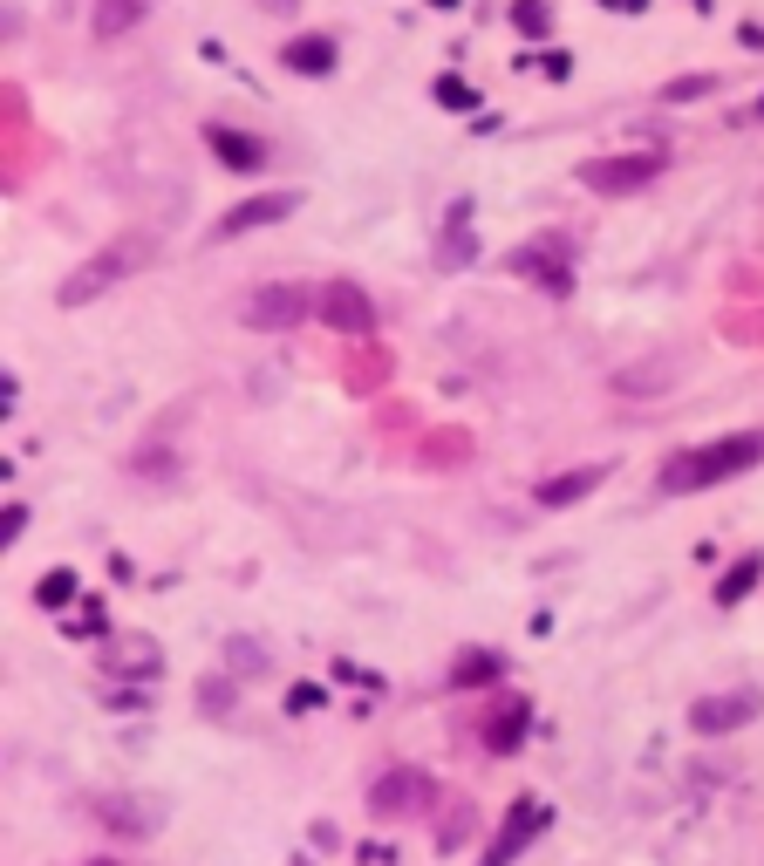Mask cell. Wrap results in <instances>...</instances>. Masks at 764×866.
<instances>
[{
	"instance_id": "1",
	"label": "cell",
	"mask_w": 764,
	"mask_h": 866,
	"mask_svg": "<svg viewBox=\"0 0 764 866\" xmlns=\"http://www.w3.org/2000/svg\"><path fill=\"white\" fill-rule=\"evenodd\" d=\"M751 464H764V430H737V437H717V444H689L662 464V478L655 485L669 491V498H689V491H710L724 485V478H744Z\"/></svg>"
},
{
	"instance_id": "2",
	"label": "cell",
	"mask_w": 764,
	"mask_h": 866,
	"mask_svg": "<svg viewBox=\"0 0 764 866\" xmlns=\"http://www.w3.org/2000/svg\"><path fill=\"white\" fill-rule=\"evenodd\" d=\"M144 253H151L144 239H116V246H103V253H89V260H82L76 273L62 280V294H55V301H62V307H82V301H96V294H103V287H116V280H123L130 266L144 260Z\"/></svg>"
},
{
	"instance_id": "3",
	"label": "cell",
	"mask_w": 764,
	"mask_h": 866,
	"mask_svg": "<svg viewBox=\"0 0 764 866\" xmlns=\"http://www.w3.org/2000/svg\"><path fill=\"white\" fill-rule=\"evenodd\" d=\"M662 178V151H628V157H601V164H580V185L601 191V198H628V191H649Z\"/></svg>"
},
{
	"instance_id": "4",
	"label": "cell",
	"mask_w": 764,
	"mask_h": 866,
	"mask_svg": "<svg viewBox=\"0 0 764 866\" xmlns=\"http://www.w3.org/2000/svg\"><path fill=\"white\" fill-rule=\"evenodd\" d=\"M314 307H321V321H328L335 335H369V328H376V301H369L362 280H328V287L314 294Z\"/></svg>"
},
{
	"instance_id": "5",
	"label": "cell",
	"mask_w": 764,
	"mask_h": 866,
	"mask_svg": "<svg viewBox=\"0 0 764 866\" xmlns=\"http://www.w3.org/2000/svg\"><path fill=\"white\" fill-rule=\"evenodd\" d=\"M307 307H314V294H301V287H260V294H246V328H260V335H273V328H294Z\"/></svg>"
},
{
	"instance_id": "6",
	"label": "cell",
	"mask_w": 764,
	"mask_h": 866,
	"mask_svg": "<svg viewBox=\"0 0 764 866\" xmlns=\"http://www.w3.org/2000/svg\"><path fill=\"white\" fill-rule=\"evenodd\" d=\"M758 710H764L758 689H730V696H703V703L689 710V723H696L703 737H724V730H744Z\"/></svg>"
},
{
	"instance_id": "7",
	"label": "cell",
	"mask_w": 764,
	"mask_h": 866,
	"mask_svg": "<svg viewBox=\"0 0 764 866\" xmlns=\"http://www.w3.org/2000/svg\"><path fill=\"white\" fill-rule=\"evenodd\" d=\"M533 832H546V805H539V798H519V805L505 812L498 839L485 846V866H512L519 853H526V839H533Z\"/></svg>"
},
{
	"instance_id": "8",
	"label": "cell",
	"mask_w": 764,
	"mask_h": 866,
	"mask_svg": "<svg viewBox=\"0 0 764 866\" xmlns=\"http://www.w3.org/2000/svg\"><path fill=\"white\" fill-rule=\"evenodd\" d=\"M301 205V191H267V198H246V205H232L226 219L212 226V246L219 239H239V232H260V226H273V219H287Z\"/></svg>"
},
{
	"instance_id": "9",
	"label": "cell",
	"mask_w": 764,
	"mask_h": 866,
	"mask_svg": "<svg viewBox=\"0 0 764 866\" xmlns=\"http://www.w3.org/2000/svg\"><path fill=\"white\" fill-rule=\"evenodd\" d=\"M512 273H526L533 287H553V294H567L573 273H567V239H533V246H519L512 253Z\"/></svg>"
},
{
	"instance_id": "10",
	"label": "cell",
	"mask_w": 764,
	"mask_h": 866,
	"mask_svg": "<svg viewBox=\"0 0 764 866\" xmlns=\"http://www.w3.org/2000/svg\"><path fill=\"white\" fill-rule=\"evenodd\" d=\"M423 798H430V778L423 771H389L376 791H369V805H376V819H396V812H417Z\"/></svg>"
},
{
	"instance_id": "11",
	"label": "cell",
	"mask_w": 764,
	"mask_h": 866,
	"mask_svg": "<svg viewBox=\"0 0 764 866\" xmlns=\"http://www.w3.org/2000/svg\"><path fill=\"white\" fill-rule=\"evenodd\" d=\"M205 144L226 157L232 171H260V164H267V144H260V137H246V130H226V123H212V130H205Z\"/></svg>"
},
{
	"instance_id": "12",
	"label": "cell",
	"mask_w": 764,
	"mask_h": 866,
	"mask_svg": "<svg viewBox=\"0 0 764 866\" xmlns=\"http://www.w3.org/2000/svg\"><path fill=\"white\" fill-rule=\"evenodd\" d=\"M601 478H608V464H580V471H560V478H546V485H539V505H546V512H560V505H573V498H587Z\"/></svg>"
},
{
	"instance_id": "13",
	"label": "cell",
	"mask_w": 764,
	"mask_h": 866,
	"mask_svg": "<svg viewBox=\"0 0 764 866\" xmlns=\"http://www.w3.org/2000/svg\"><path fill=\"white\" fill-rule=\"evenodd\" d=\"M287 69H294V76H328V69H335V41H328V35L287 41Z\"/></svg>"
},
{
	"instance_id": "14",
	"label": "cell",
	"mask_w": 764,
	"mask_h": 866,
	"mask_svg": "<svg viewBox=\"0 0 764 866\" xmlns=\"http://www.w3.org/2000/svg\"><path fill=\"white\" fill-rule=\"evenodd\" d=\"M144 14H151V0H96V35H103V41L130 35Z\"/></svg>"
},
{
	"instance_id": "15",
	"label": "cell",
	"mask_w": 764,
	"mask_h": 866,
	"mask_svg": "<svg viewBox=\"0 0 764 866\" xmlns=\"http://www.w3.org/2000/svg\"><path fill=\"white\" fill-rule=\"evenodd\" d=\"M758 580H764V553H744V560H737V566L724 573V580H717V601L737 607L744 594H751V587H758Z\"/></svg>"
},
{
	"instance_id": "16",
	"label": "cell",
	"mask_w": 764,
	"mask_h": 866,
	"mask_svg": "<svg viewBox=\"0 0 764 866\" xmlns=\"http://www.w3.org/2000/svg\"><path fill=\"white\" fill-rule=\"evenodd\" d=\"M526 703H505V710H498V723L492 730H485V744H492V751H519V737H526Z\"/></svg>"
},
{
	"instance_id": "17",
	"label": "cell",
	"mask_w": 764,
	"mask_h": 866,
	"mask_svg": "<svg viewBox=\"0 0 764 866\" xmlns=\"http://www.w3.org/2000/svg\"><path fill=\"white\" fill-rule=\"evenodd\" d=\"M492 676H498V655H485V648H471L458 669H451V682H458V689H478V682H492Z\"/></svg>"
},
{
	"instance_id": "18",
	"label": "cell",
	"mask_w": 764,
	"mask_h": 866,
	"mask_svg": "<svg viewBox=\"0 0 764 866\" xmlns=\"http://www.w3.org/2000/svg\"><path fill=\"white\" fill-rule=\"evenodd\" d=\"M471 253V205H451V239H444V260Z\"/></svg>"
},
{
	"instance_id": "19",
	"label": "cell",
	"mask_w": 764,
	"mask_h": 866,
	"mask_svg": "<svg viewBox=\"0 0 764 866\" xmlns=\"http://www.w3.org/2000/svg\"><path fill=\"white\" fill-rule=\"evenodd\" d=\"M512 21H519V35H546V28H553V7H546V0H519Z\"/></svg>"
},
{
	"instance_id": "20",
	"label": "cell",
	"mask_w": 764,
	"mask_h": 866,
	"mask_svg": "<svg viewBox=\"0 0 764 866\" xmlns=\"http://www.w3.org/2000/svg\"><path fill=\"white\" fill-rule=\"evenodd\" d=\"M710 89H717V76H676L662 89V103H696V96H710Z\"/></svg>"
},
{
	"instance_id": "21",
	"label": "cell",
	"mask_w": 764,
	"mask_h": 866,
	"mask_svg": "<svg viewBox=\"0 0 764 866\" xmlns=\"http://www.w3.org/2000/svg\"><path fill=\"white\" fill-rule=\"evenodd\" d=\"M69 594H76V573H48V580H41V601L48 607H62Z\"/></svg>"
},
{
	"instance_id": "22",
	"label": "cell",
	"mask_w": 764,
	"mask_h": 866,
	"mask_svg": "<svg viewBox=\"0 0 764 866\" xmlns=\"http://www.w3.org/2000/svg\"><path fill=\"white\" fill-rule=\"evenodd\" d=\"M437 96H444V103H451V110H471V89H464L458 76H444V82H437Z\"/></svg>"
},
{
	"instance_id": "23",
	"label": "cell",
	"mask_w": 764,
	"mask_h": 866,
	"mask_svg": "<svg viewBox=\"0 0 764 866\" xmlns=\"http://www.w3.org/2000/svg\"><path fill=\"white\" fill-rule=\"evenodd\" d=\"M464 832H471V805H458V812H451V819H444V846H458Z\"/></svg>"
}]
</instances>
